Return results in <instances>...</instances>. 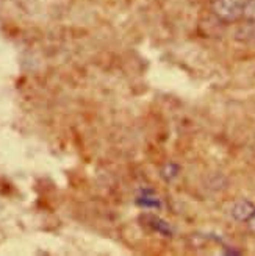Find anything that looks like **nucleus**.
<instances>
[{
  "mask_svg": "<svg viewBox=\"0 0 255 256\" xmlns=\"http://www.w3.org/2000/svg\"><path fill=\"white\" fill-rule=\"evenodd\" d=\"M177 174H178V168H177L175 164H166V166H164V169H163V174H161V175H163L164 178H166L168 182H171L172 178L177 176Z\"/></svg>",
  "mask_w": 255,
  "mask_h": 256,
  "instance_id": "obj_5",
  "label": "nucleus"
},
{
  "mask_svg": "<svg viewBox=\"0 0 255 256\" xmlns=\"http://www.w3.org/2000/svg\"><path fill=\"white\" fill-rule=\"evenodd\" d=\"M247 226H249L250 232H253V233H255V212L250 216V219L247 220Z\"/></svg>",
  "mask_w": 255,
  "mask_h": 256,
  "instance_id": "obj_6",
  "label": "nucleus"
},
{
  "mask_svg": "<svg viewBox=\"0 0 255 256\" xmlns=\"http://www.w3.org/2000/svg\"><path fill=\"white\" fill-rule=\"evenodd\" d=\"M246 0H213V14L222 22H235L243 18Z\"/></svg>",
  "mask_w": 255,
  "mask_h": 256,
  "instance_id": "obj_1",
  "label": "nucleus"
},
{
  "mask_svg": "<svg viewBox=\"0 0 255 256\" xmlns=\"http://www.w3.org/2000/svg\"><path fill=\"white\" fill-rule=\"evenodd\" d=\"M253 212H255V206L249 200H238L230 210L232 217L238 222H247Z\"/></svg>",
  "mask_w": 255,
  "mask_h": 256,
  "instance_id": "obj_2",
  "label": "nucleus"
},
{
  "mask_svg": "<svg viewBox=\"0 0 255 256\" xmlns=\"http://www.w3.org/2000/svg\"><path fill=\"white\" fill-rule=\"evenodd\" d=\"M136 203L139 204V206L146 208V210H158L161 206L160 197L155 194L154 190H150V189H144V190L139 192V196L136 198Z\"/></svg>",
  "mask_w": 255,
  "mask_h": 256,
  "instance_id": "obj_3",
  "label": "nucleus"
},
{
  "mask_svg": "<svg viewBox=\"0 0 255 256\" xmlns=\"http://www.w3.org/2000/svg\"><path fill=\"white\" fill-rule=\"evenodd\" d=\"M243 18H244L247 22L255 24V0H246Z\"/></svg>",
  "mask_w": 255,
  "mask_h": 256,
  "instance_id": "obj_4",
  "label": "nucleus"
}]
</instances>
